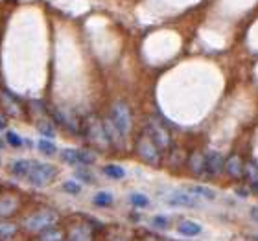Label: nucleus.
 Returning a JSON list of instances; mask_svg holds the SVG:
<instances>
[{"label":"nucleus","mask_w":258,"mask_h":241,"mask_svg":"<svg viewBox=\"0 0 258 241\" xmlns=\"http://www.w3.org/2000/svg\"><path fill=\"white\" fill-rule=\"evenodd\" d=\"M83 133H85L87 140H89L94 147H98V149L105 151L111 147V142H109L105 127H103V122L98 118V116H94V114H91V116L85 118V122H83Z\"/></svg>","instance_id":"f257e3e1"},{"label":"nucleus","mask_w":258,"mask_h":241,"mask_svg":"<svg viewBox=\"0 0 258 241\" xmlns=\"http://www.w3.org/2000/svg\"><path fill=\"white\" fill-rule=\"evenodd\" d=\"M6 140H8V144L13 145V147H21L22 145V138L15 131H8V133H6Z\"/></svg>","instance_id":"c85d7f7f"},{"label":"nucleus","mask_w":258,"mask_h":241,"mask_svg":"<svg viewBox=\"0 0 258 241\" xmlns=\"http://www.w3.org/2000/svg\"><path fill=\"white\" fill-rule=\"evenodd\" d=\"M64 230L59 226H52L48 230H44L39 234V241H64Z\"/></svg>","instance_id":"6ab92c4d"},{"label":"nucleus","mask_w":258,"mask_h":241,"mask_svg":"<svg viewBox=\"0 0 258 241\" xmlns=\"http://www.w3.org/2000/svg\"><path fill=\"white\" fill-rule=\"evenodd\" d=\"M251 241H258V236H254V237H253V239H251Z\"/></svg>","instance_id":"c9c22d12"},{"label":"nucleus","mask_w":258,"mask_h":241,"mask_svg":"<svg viewBox=\"0 0 258 241\" xmlns=\"http://www.w3.org/2000/svg\"><path fill=\"white\" fill-rule=\"evenodd\" d=\"M151 225L155 226V228H159V230H166V228H170V221L166 217H162V215H155L151 219Z\"/></svg>","instance_id":"cd10ccee"},{"label":"nucleus","mask_w":258,"mask_h":241,"mask_svg":"<svg viewBox=\"0 0 258 241\" xmlns=\"http://www.w3.org/2000/svg\"><path fill=\"white\" fill-rule=\"evenodd\" d=\"M55 177H57V168L52 164H44V162H35V166L30 172L26 181L35 188H44L52 184Z\"/></svg>","instance_id":"20e7f679"},{"label":"nucleus","mask_w":258,"mask_h":241,"mask_svg":"<svg viewBox=\"0 0 258 241\" xmlns=\"http://www.w3.org/2000/svg\"><path fill=\"white\" fill-rule=\"evenodd\" d=\"M61 158L70 166H91L96 160L94 153L87 149H64L61 151Z\"/></svg>","instance_id":"0eeeda50"},{"label":"nucleus","mask_w":258,"mask_h":241,"mask_svg":"<svg viewBox=\"0 0 258 241\" xmlns=\"http://www.w3.org/2000/svg\"><path fill=\"white\" fill-rule=\"evenodd\" d=\"M114 201V197L111 195L109 192H98L92 199V203L96 204V206H111Z\"/></svg>","instance_id":"5701e85b"},{"label":"nucleus","mask_w":258,"mask_h":241,"mask_svg":"<svg viewBox=\"0 0 258 241\" xmlns=\"http://www.w3.org/2000/svg\"><path fill=\"white\" fill-rule=\"evenodd\" d=\"M76 175H78V177H80L81 181H85L87 184H92V182H94V177H92V175L89 172H87V170H80V172L76 173Z\"/></svg>","instance_id":"7c9ffc66"},{"label":"nucleus","mask_w":258,"mask_h":241,"mask_svg":"<svg viewBox=\"0 0 258 241\" xmlns=\"http://www.w3.org/2000/svg\"><path fill=\"white\" fill-rule=\"evenodd\" d=\"M63 190L67 193H72V195H78V193L81 192V186L78 184V182H74V181H67L63 184Z\"/></svg>","instance_id":"c756f323"},{"label":"nucleus","mask_w":258,"mask_h":241,"mask_svg":"<svg viewBox=\"0 0 258 241\" xmlns=\"http://www.w3.org/2000/svg\"><path fill=\"white\" fill-rule=\"evenodd\" d=\"M37 147H39V151H41L43 155L52 156V155H55V153H57V147H55L54 142H50V140H46V138L39 140V142H37Z\"/></svg>","instance_id":"a878e982"},{"label":"nucleus","mask_w":258,"mask_h":241,"mask_svg":"<svg viewBox=\"0 0 258 241\" xmlns=\"http://www.w3.org/2000/svg\"><path fill=\"white\" fill-rule=\"evenodd\" d=\"M35 166V160H26V158H21V160H15L13 164L10 166V172L15 175V177H21V179H28L30 172L33 170Z\"/></svg>","instance_id":"2eb2a0df"},{"label":"nucleus","mask_w":258,"mask_h":241,"mask_svg":"<svg viewBox=\"0 0 258 241\" xmlns=\"http://www.w3.org/2000/svg\"><path fill=\"white\" fill-rule=\"evenodd\" d=\"M186 192L196 195V197H201V199H207V201H214L216 199V192L214 190H210L207 186H199V184H194V186H186Z\"/></svg>","instance_id":"a211bd4d"},{"label":"nucleus","mask_w":258,"mask_h":241,"mask_svg":"<svg viewBox=\"0 0 258 241\" xmlns=\"http://www.w3.org/2000/svg\"><path fill=\"white\" fill-rule=\"evenodd\" d=\"M201 225L199 223H196V221H181L177 225V232L179 234H183V236H188V237H192V236H199L201 234Z\"/></svg>","instance_id":"f3484780"},{"label":"nucleus","mask_w":258,"mask_h":241,"mask_svg":"<svg viewBox=\"0 0 258 241\" xmlns=\"http://www.w3.org/2000/svg\"><path fill=\"white\" fill-rule=\"evenodd\" d=\"M102 122H103V127H105V133H107V138H109V142H111V145L122 149V147H124L125 136L120 133V129L114 125V122L111 118H105V120H102Z\"/></svg>","instance_id":"9b49d317"},{"label":"nucleus","mask_w":258,"mask_h":241,"mask_svg":"<svg viewBox=\"0 0 258 241\" xmlns=\"http://www.w3.org/2000/svg\"><path fill=\"white\" fill-rule=\"evenodd\" d=\"M249 215H251V219H253L254 223H258V206H253V208L249 210Z\"/></svg>","instance_id":"2f4dec72"},{"label":"nucleus","mask_w":258,"mask_h":241,"mask_svg":"<svg viewBox=\"0 0 258 241\" xmlns=\"http://www.w3.org/2000/svg\"><path fill=\"white\" fill-rule=\"evenodd\" d=\"M111 120L114 125L120 129V133L127 136L133 129V116H131V109L125 102H114L111 105Z\"/></svg>","instance_id":"423d86ee"},{"label":"nucleus","mask_w":258,"mask_h":241,"mask_svg":"<svg viewBox=\"0 0 258 241\" xmlns=\"http://www.w3.org/2000/svg\"><path fill=\"white\" fill-rule=\"evenodd\" d=\"M4 127H6V120L0 116V129H4Z\"/></svg>","instance_id":"473e14b6"},{"label":"nucleus","mask_w":258,"mask_h":241,"mask_svg":"<svg viewBox=\"0 0 258 241\" xmlns=\"http://www.w3.org/2000/svg\"><path fill=\"white\" fill-rule=\"evenodd\" d=\"M17 208H19V197L17 195L0 197V217H8V215L15 214Z\"/></svg>","instance_id":"dca6fc26"},{"label":"nucleus","mask_w":258,"mask_h":241,"mask_svg":"<svg viewBox=\"0 0 258 241\" xmlns=\"http://www.w3.org/2000/svg\"><path fill=\"white\" fill-rule=\"evenodd\" d=\"M17 225L13 223H0V239H11V237L17 234Z\"/></svg>","instance_id":"b1692460"},{"label":"nucleus","mask_w":258,"mask_h":241,"mask_svg":"<svg viewBox=\"0 0 258 241\" xmlns=\"http://www.w3.org/2000/svg\"><path fill=\"white\" fill-rule=\"evenodd\" d=\"M129 203L133 204V206H137V208H144V206L150 204V199L146 197V195H142V193H131L129 195Z\"/></svg>","instance_id":"bb28decb"},{"label":"nucleus","mask_w":258,"mask_h":241,"mask_svg":"<svg viewBox=\"0 0 258 241\" xmlns=\"http://www.w3.org/2000/svg\"><path fill=\"white\" fill-rule=\"evenodd\" d=\"M118 241H124V239H118Z\"/></svg>","instance_id":"4c0bfd02"},{"label":"nucleus","mask_w":258,"mask_h":241,"mask_svg":"<svg viewBox=\"0 0 258 241\" xmlns=\"http://www.w3.org/2000/svg\"><path fill=\"white\" fill-rule=\"evenodd\" d=\"M168 204H172V206H186V208H196V206H199V199L184 190V192L172 193V195L168 197Z\"/></svg>","instance_id":"1a4fd4ad"},{"label":"nucleus","mask_w":258,"mask_h":241,"mask_svg":"<svg viewBox=\"0 0 258 241\" xmlns=\"http://www.w3.org/2000/svg\"><path fill=\"white\" fill-rule=\"evenodd\" d=\"M37 131H39L41 134H44V136H48V138L55 136L54 123L48 122V120H39V122H37Z\"/></svg>","instance_id":"393cba45"},{"label":"nucleus","mask_w":258,"mask_h":241,"mask_svg":"<svg viewBox=\"0 0 258 241\" xmlns=\"http://www.w3.org/2000/svg\"><path fill=\"white\" fill-rule=\"evenodd\" d=\"M243 170H245V162L242 160V156L232 153L231 156H227L225 160V173L232 179H242Z\"/></svg>","instance_id":"9d476101"},{"label":"nucleus","mask_w":258,"mask_h":241,"mask_svg":"<svg viewBox=\"0 0 258 241\" xmlns=\"http://www.w3.org/2000/svg\"><path fill=\"white\" fill-rule=\"evenodd\" d=\"M57 221H59V215L57 212L50 208H43V210H37L35 214L28 215L26 219H24V228L30 232H44L52 228V226L57 225Z\"/></svg>","instance_id":"f03ea898"},{"label":"nucleus","mask_w":258,"mask_h":241,"mask_svg":"<svg viewBox=\"0 0 258 241\" xmlns=\"http://www.w3.org/2000/svg\"><path fill=\"white\" fill-rule=\"evenodd\" d=\"M205 160H207V175L210 177H218L221 172H225V158L218 151H209L205 155Z\"/></svg>","instance_id":"6e6552de"},{"label":"nucleus","mask_w":258,"mask_h":241,"mask_svg":"<svg viewBox=\"0 0 258 241\" xmlns=\"http://www.w3.org/2000/svg\"><path fill=\"white\" fill-rule=\"evenodd\" d=\"M188 168H190V172H192L194 175H198V177L205 175V173H207L205 153H201V151H192L188 156Z\"/></svg>","instance_id":"ddd939ff"},{"label":"nucleus","mask_w":258,"mask_h":241,"mask_svg":"<svg viewBox=\"0 0 258 241\" xmlns=\"http://www.w3.org/2000/svg\"><path fill=\"white\" fill-rule=\"evenodd\" d=\"M251 190H253V192H254V193H256V195H258V186H251Z\"/></svg>","instance_id":"72a5a7b5"},{"label":"nucleus","mask_w":258,"mask_h":241,"mask_svg":"<svg viewBox=\"0 0 258 241\" xmlns=\"http://www.w3.org/2000/svg\"><path fill=\"white\" fill-rule=\"evenodd\" d=\"M144 133L155 142V145L161 151H166L172 147V136H170V131H168L159 120H155V118L148 120V122H146V127H144Z\"/></svg>","instance_id":"39448f33"},{"label":"nucleus","mask_w":258,"mask_h":241,"mask_svg":"<svg viewBox=\"0 0 258 241\" xmlns=\"http://www.w3.org/2000/svg\"><path fill=\"white\" fill-rule=\"evenodd\" d=\"M2 147H4V142H2V140H0V149H2Z\"/></svg>","instance_id":"f704fd0d"},{"label":"nucleus","mask_w":258,"mask_h":241,"mask_svg":"<svg viewBox=\"0 0 258 241\" xmlns=\"http://www.w3.org/2000/svg\"><path fill=\"white\" fill-rule=\"evenodd\" d=\"M103 173L111 179H124L125 177V170L118 164H107V166H103Z\"/></svg>","instance_id":"4be33fe9"},{"label":"nucleus","mask_w":258,"mask_h":241,"mask_svg":"<svg viewBox=\"0 0 258 241\" xmlns=\"http://www.w3.org/2000/svg\"><path fill=\"white\" fill-rule=\"evenodd\" d=\"M243 177L247 179L251 186H258V164H254V162H245Z\"/></svg>","instance_id":"412c9836"},{"label":"nucleus","mask_w":258,"mask_h":241,"mask_svg":"<svg viewBox=\"0 0 258 241\" xmlns=\"http://www.w3.org/2000/svg\"><path fill=\"white\" fill-rule=\"evenodd\" d=\"M54 118L59 123H63V125H67V129H72L74 133H78V125H80V123L72 118V114L70 113H64V111H59V109H57V111H54Z\"/></svg>","instance_id":"aec40b11"},{"label":"nucleus","mask_w":258,"mask_h":241,"mask_svg":"<svg viewBox=\"0 0 258 241\" xmlns=\"http://www.w3.org/2000/svg\"><path fill=\"white\" fill-rule=\"evenodd\" d=\"M0 164H2V158H0Z\"/></svg>","instance_id":"e433bc0d"},{"label":"nucleus","mask_w":258,"mask_h":241,"mask_svg":"<svg viewBox=\"0 0 258 241\" xmlns=\"http://www.w3.org/2000/svg\"><path fill=\"white\" fill-rule=\"evenodd\" d=\"M69 241H92V228L85 223H78L70 228Z\"/></svg>","instance_id":"4468645a"},{"label":"nucleus","mask_w":258,"mask_h":241,"mask_svg":"<svg viewBox=\"0 0 258 241\" xmlns=\"http://www.w3.org/2000/svg\"><path fill=\"white\" fill-rule=\"evenodd\" d=\"M0 102H2V107L6 109V113L10 114V116H13V118H21V116H22L21 103L17 102L10 92H6V91L0 92Z\"/></svg>","instance_id":"f8f14e48"},{"label":"nucleus","mask_w":258,"mask_h":241,"mask_svg":"<svg viewBox=\"0 0 258 241\" xmlns=\"http://www.w3.org/2000/svg\"><path fill=\"white\" fill-rule=\"evenodd\" d=\"M135 149H137V155L150 166H159L161 164V149L155 145V142L148 136L146 133H142L137 138V144H135Z\"/></svg>","instance_id":"7ed1b4c3"}]
</instances>
